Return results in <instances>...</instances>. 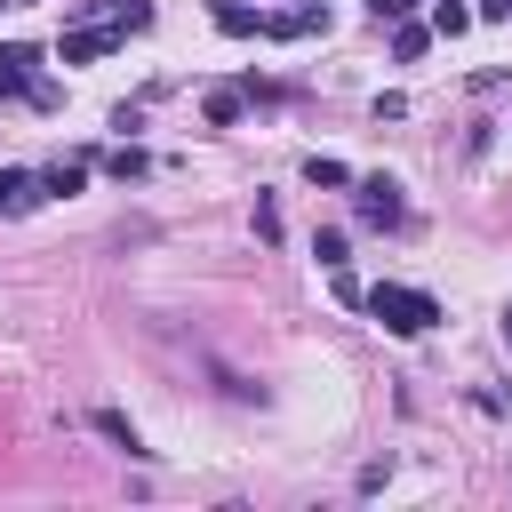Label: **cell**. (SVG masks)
<instances>
[{"label": "cell", "instance_id": "cell-7", "mask_svg": "<svg viewBox=\"0 0 512 512\" xmlns=\"http://www.w3.org/2000/svg\"><path fill=\"white\" fill-rule=\"evenodd\" d=\"M208 16H216V32H232V40H256V32H264V8H248V0H208Z\"/></svg>", "mask_w": 512, "mask_h": 512}, {"label": "cell", "instance_id": "cell-10", "mask_svg": "<svg viewBox=\"0 0 512 512\" xmlns=\"http://www.w3.org/2000/svg\"><path fill=\"white\" fill-rule=\"evenodd\" d=\"M424 48H432V24H408V16H400V24H392V56H400V64H416Z\"/></svg>", "mask_w": 512, "mask_h": 512}, {"label": "cell", "instance_id": "cell-15", "mask_svg": "<svg viewBox=\"0 0 512 512\" xmlns=\"http://www.w3.org/2000/svg\"><path fill=\"white\" fill-rule=\"evenodd\" d=\"M312 256H320V264H344V224H320V232H312Z\"/></svg>", "mask_w": 512, "mask_h": 512}, {"label": "cell", "instance_id": "cell-9", "mask_svg": "<svg viewBox=\"0 0 512 512\" xmlns=\"http://www.w3.org/2000/svg\"><path fill=\"white\" fill-rule=\"evenodd\" d=\"M96 432H104V440H112V448H120V456H152V448H144V440H136V424H128V416H120V408H96Z\"/></svg>", "mask_w": 512, "mask_h": 512}, {"label": "cell", "instance_id": "cell-11", "mask_svg": "<svg viewBox=\"0 0 512 512\" xmlns=\"http://www.w3.org/2000/svg\"><path fill=\"white\" fill-rule=\"evenodd\" d=\"M304 184H320V192H344V184H352V168H344V160H328V152H312V160H304Z\"/></svg>", "mask_w": 512, "mask_h": 512}, {"label": "cell", "instance_id": "cell-1", "mask_svg": "<svg viewBox=\"0 0 512 512\" xmlns=\"http://www.w3.org/2000/svg\"><path fill=\"white\" fill-rule=\"evenodd\" d=\"M360 304H368V312H376V320H384L392 336H424V328L440 320V304H432L424 288H400V280H376V288H368Z\"/></svg>", "mask_w": 512, "mask_h": 512}, {"label": "cell", "instance_id": "cell-20", "mask_svg": "<svg viewBox=\"0 0 512 512\" xmlns=\"http://www.w3.org/2000/svg\"><path fill=\"white\" fill-rule=\"evenodd\" d=\"M504 344H512V320H504Z\"/></svg>", "mask_w": 512, "mask_h": 512}, {"label": "cell", "instance_id": "cell-3", "mask_svg": "<svg viewBox=\"0 0 512 512\" xmlns=\"http://www.w3.org/2000/svg\"><path fill=\"white\" fill-rule=\"evenodd\" d=\"M120 40H128L120 24H72V32L56 40V56H64V64H96V56H112Z\"/></svg>", "mask_w": 512, "mask_h": 512}, {"label": "cell", "instance_id": "cell-5", "mask_svg": "<svg viewBox=\"0 0 512 512\" xmlns=\"http://www.w3.org/2000/svg\"><path fill=\"white\" fill-rule=\"evenodd\" d=\"M40 64V48H24V40H0V96H32V72Z\"/></svg>", "mask_w": 512, "mask_h": 512}, {"label": "cell", "instance_id": "cell-2", "mask_svg": "<svg viewBox=\"0 0 512 512\" xmlns=\"http://www.w3.org/2000/svg\"><path fill=\"white\" fill-rule=\"evenodd\" d=\"M352 216H360L368 232H392V224L408 216V200H400L392 176H352Z\"/></svg>", "mask_w": 512, "mask_h": 512}, {"label": "cell", "instance_id": "cell-19", "mask_svg": "<svg viewBox=\"0 0 512 512\" xmlns=\"http://www.w3.org/2000/svg\"><path fill=\"white\" fill-rule=\"evenodd\" d=\"M0 8H40V0H0Z\"/></svg>", "mask_w": 512, "mask_h": 512}, {"label": "cell", "instance_id": "cell-13", "mask_svg": "<svg viewBox=\"0 0 512 512\" xmlns=\"http://www.w3.org/2000/svg\"><path fill=\"white\" fill-rule=\"evenodd\" d=\"M104 168H112V176H120V184H136V176H152V160H144V152H136V144H120V152H112V160H104Z\"/></svg>", "mask_w": 512, "mask_h": 512}, {"label": "cell", "instance_id": "cell-4", "mask_svg": "<svg viewBox=\"0 0 512 512\" xmlns=\"http://www.w3.org/2000/svg\"><path fill=\"white\" fill-rule=\"evenodd\" d=\"M312 32H328V0H296V8L264 16V40H312Z\"/></svg>", "mask_w": 512, "mask_h": 512}, {"label": "cell", "instance_id": "cell-8", "mask_svg": "<svg viewBox=\"0 0 512 512\" xmlns=\"http://www.w3.org/2000/svg\"><path fill=\"white\" fill-rule=\"evenodd\" d=\"M40 192H48V200H72V192H88V160H56V168H40Z\"/></svg>", "mask_w": 512, "mask_h": 512}, {"label": "cell", "instance_id": "cell-12", "mask_svg": "<svg viewBox=\"0 0 512 512\" xmlns=\"http://www.w3.org/2000/svg\"><path fill=\"white\" fill-rule=\"evenodd\" d=\"M200 112H208V128H232V120H240V88H208Z\"/></svg>", "mask_w": 512, "mask_h": 512}, {"label": "cell", "instance_id": "cell-6", "mask_svg": "<svg viewBox=\"0 0 512 512\" xmlns=\"http://www.w3.org/2000/svg\"><path fill=\"white\" fill-rule=\"evenodd\" d=\"M48 192H40V176L32 168H0V216H32Z\"/></svg>", "mask_w": 512, "mask_h": 512}, {"label": "cell", "instance_id": "cell-14", "mask_svg": "<svg viewBox=\"0 0 512 512\" xmlns=\"http://www.w3.org/2000/svg\"><path fill=\"white\" fill-rule=\"evenodd\" d=\"M464 24H472V8H456V0H440V8H432V32H440V40H456Z\"/></svg>", "mask_w": 512, "mask_h": 512}, {"label": "cell", "instance_id": "cell-18", "mask_svg": "<svg viewBox=\"0 0 512 512\" xmlns=\"http://www.w3.org/2000/svg\"><path fill=\"white\" fill-rule=\"evenodd\" d=\"M472 16H480V24H504V16H512V0H480Z\"/></svg>", "mask_w": 512, "mask_h": 512}, {"label": "cell", "instance_id": "cell-16", "mask_svg": "<svg viewBox=\"0 0 512 512\" xmlns=\"http://www.w3.org/2000/svg\"><path fill=\"white\" fill-rule=\"evenodd\" d=\"M256 240H280V208H272V192H256Z\"/></svg>", "mask_w": 512, "mask_h": 512}, {"label": "cell", "instance_id": "cell-17", "mask_svg": "<svg viewBox=\"0 0 512 512\" xmlns=\"http://www.w3.org/2000/svg\"><path fill=\"white\" fill-rule=\"evenodd\" d=\"M408 8H416V0H368V16H376V24H400Z\"/></svg>", "mask_w": 512, "mask_h": 512}]
</instances>
